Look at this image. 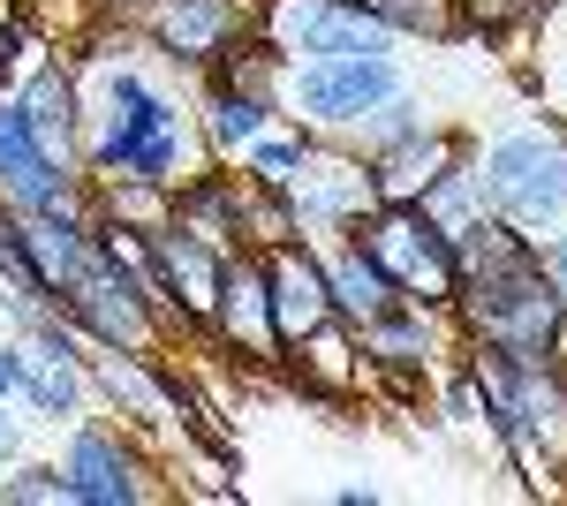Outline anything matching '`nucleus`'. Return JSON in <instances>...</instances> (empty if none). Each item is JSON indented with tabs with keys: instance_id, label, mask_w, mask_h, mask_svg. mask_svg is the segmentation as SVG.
Segmentation results:
<instances>
[{
	"instance_id": "1a4fd4ad",
	"label": "nucleus",
	"mask_w": 567,
	"mask_h": 506,
	"mask_svg": "<svg viewBox=\"0 0 567 506\" xmlns=\"http://www.w3.org/2000/svg\"><path fill=\"white\" fill-rule=\"evenodd\" d=\"M0 197L23 205V211H69L61 167L45 159V144L31 136L23 106H0Z\"/></svg>"
},
{
	"instance_id": "aec40b11",
	"label": "nucleus",
	"mask_w": 567,
	"mask_h": 506,
	"mask_svg": "<svg viewBox=\"0 0 567 506\" xmlns=\"http://www.w3.org/2000/svg\"><path fill=\"white\" fill-rule=\"evenodd\" d=\"M258 122H265V99H258V91L227 84L213 99V144H227V152H235V144H250V136H258Z\"/></svg>"
},
{
	"instance_id": "a878e982",
	"label": "nucleus",
	"mask_w": 567,
	"mask_h": 506,
	"mask_svg": "<svg viewBox=\"0 0 567 506\" xmlns=\"http://www.w3.org/2000/svg\"><path fill=\"white\" fill-rule=\"evenodd\" d=\"M545 280H553V296H560V310H567V235L545 250Z\"/></svg>"
},
{
	"instance_id": "20e7f679",
	"label": "nucleus",
	"mask_w": 567,
	"mask_h": 506,
	"mask_svg": "<svg viewBox=\"0 0 567 506\" xmlns=\"http://www.w3.org/2000/svg\"><path fill=\"white\" fill-rule=\"evenodd\" d=\"M484 189L507 227H545L567 211V144L560 136H499L484 159Z\"/></svg>"
},
{
	"instance_id": "c85d7f7f",
	"label": "nucleus",
	"mask_w": 567,
	"mask_h": 506,
	"mask_svg": "<svg viewBox=\"0 0 567 506\" xmlns=\"http://www.w3.org/2000/svg\"><path fill=\"white\" fill-rule=\"evenodd\" d=\"M0 61H8V39H0Z\"/></svg>"
},
{
	"instance_id": "f257e3e1",
	"label": "nucleus",
	"mask_w": 567,
	"mask_h": 506,
	"mask_svg": "<svg viewBox=\"0 0 567 506\" xmlns=\"http://www.w3.org/2000/svg\"><path fill=\"white\" fill-rule=\"evenodd\" d=\"M462 302L477 318V340L484 348H507V355H553L567 310L545 280V265L523 257V265H492V272H470L462 280Z\"/></svg>"
},
{
	"instance_id": "423d86ee",
	"label": "nucleus",
	"mask_w": 567,
	"mask_h": 506,
	"mask_svg": "<svg viewBox=\"0 0 567 506\" xmlns=\"http://www.w3.org/2000/svg\"><path fill=\"white\" fill-rule=\"evenodd\" d=\"M265 288H272V326L288 348H303L318 326H333V288H326V265L296 242H272L265 257Z\"/></svg>"
},
{
	"instance_id": "c756f323",
	"label": "nucleus",
	"mask_w": 567,
	"mask_h": 506,
	"mask_svg": "<svg viewBox=\"0 0 567 506\" xmlns=\"http://www.w3.org/2000/svg\"><path fill=\"white\" fill-rule=\"evenodd\" d=\"M560 144H567V136H560Z\"/></svg>"
},
{
	"instance_id": "393cba45",
	"label": "nucleus",
	"mask_w": 567,
	"mask_h": 506,
	"mask_svg": "<svg viewBox=\"0 0 567 506\" xmlns=\"http://www.w3.org/2000/svg\"><path fill=\"white\" fill-rule=\"evenodd\" d=\"M296 159H303V152H296V144H258V152H250V167H258L265 182H272V189H280V182H288V174H296Z\"/></svg>"
},
{
	"instance_id": "a211bd4d",
	"label": "nucleus",
	"mask_w": 567,
	"mask_h": 506,
	"mask_svg": "<svg viewBox=\"0 0 567 506\" xmlns=\"http://www.w3.org/2000/svg\"><path fill=\"white\" fill-rule=\"evenodd\" d=\"M99 385L130 409L136 423H167V385H152L144 371H136V355H122V348H106L99 355Z\"/></svg>"
},
{
	"instance_id": "9d476101",
	"label": "nucleus",
	"mask_w": 567,
	"mask_h": 506,
	"mask_svg": "<svg viewBox=\"0 0 567 506\" xmlns=\"http://www.w3.org/2000/svg\"><path fill=\"white\" fill-rule=\"evenodd\" d=\"M152 272H159V296H175L189 318H213L227 257H219L213 242H197L189 227H159V235H152Z\"/></svg>"
},
{
	"instance_id": "412c9836",
	"label": "nucleus",
	"mask_w": 567,
	"mask_h": 506,
	"mask_svg": "<svg viewBox=\"0 0 567 506\" xmlns=\"http://www.w3.org/2000/svg\"><path fill=\"white\" fill-rule=\"evenodd\" d=\"M355 8H371L386 31H432V39L454 31V8L446 0H355Z\"/></svg>"
},
{
	"instance_id": "4be33fe9",
	"label": "nucleus",
	"mask_w": 567,
	"mask_h": 506,
	"mask_svg": "<svg viewBox=\"0 0 567 506\" xmlns=\"http://www.w3.org/2000/svg\"><path fill=\"white\" fill-rule=\"evenodd\" d=\"M0 272H8V288L23 302L45 296V280H39V265H31V250H23V227H16V219H0Z\"/></svg>"
},
{
	"instance_id": "ddd939ff",
	"label": "nucleus",
	"mask_w": 567,
	"mask_h": 506,
	"mask_svg": "<svg viewBox=\"0 0 567 506\" xmlns=\"http://www.w3.org/2000/svg\"><path fill=\"white\" fill-rule=\"evenodd\" d=\"M446 167H454V144H446V136H409V144L379 152V167H371V197H379V205H416Z\"/></svg>"
},
{
	"instance_id": "f8f14e48",
	"label": "nucleus",
	"mask_w": 567,
	"mask_h": 506,
	"mask_svg": "<svg viewBox=\"0 0 567 506\" xmlns=\"http://www.w3.org/2000/svg\"><path fill=\"white\" fill-rule=\"evenodd\" d=\"M69 492L84 506H136L144 499V468H136L114 438L84 431V438L69 446Z\"/></svg>"
},
{
	"instance_id": "6ab92c4d",
	"label": "nucleus",
	"mask_w": 567,
	"mask_h": 506,
	"mask_svg": "<svg viewBox=\"0 0 567 506\" xmlns=\"http://www.w3.org/2000/svg\"><path fill=\"white\" fill-rule=\"evenodd\" d=\"M363 348H371L379 363H432V333H424V318H401V302L379 310V318L363 326Z\"/></svg>"
},
{
	"instance_id": "2eb2a0df",
	"label": "nucleus",
	"mask_w": 567,
	"mask_h": 506,
	"mask_svg": "<svg viewBox=\"0 0 567 506\" xmlns=\"http://www.w3.org/2000/svg\"><path fill=\"white\" fill-rule=\"evenodd\" d=\"M16 106H23L31 136L45 144V159L61 167V159H69V136H76V84H69L61 69H39V76H31V91H23Z\"/></svg>"
},
{
	"instance_id": "b1692460",
	"label": "nucleus",
	"mask_w": 567,
	"mask_h": 506,
	"mask_svg": "<svg viewBox=\"0 0 567 506\" xmlns=\"http://www.w3.org/2000/svg\"><path fill=\"white\" fill-rule=\"evenodd\" d=\"M0 499H45V506H61V499H76L69 492V468L53 476V468H23V476H8L0 484Z\"/></svg>"
},
{
	"instance_id": "f3484780",
	"label": "nucleus",
	"mask_w": 567,
	"mask_h": 506,
	"mask_svg": "<svg viewBox=\"0 0 567 506\" xmlns=\"http://www.w3.org/2000/svg\"><path fill=\"white\" fill-rule=\"evenodd\" d=\"M326 288H333V310H341V318H355V326H371L379 310H393V302H401V288H393V280L363 250L341 257V265L326 272Z\"/></svg>"
},
{
	"instance_id": "6e6552de",
	"label": "nucleus",
	"mask_w": 567,
	"mask_h": 506,
	"mask_svg": "<svg viewBox=\"0 0 567 506\" xmlns=\"http://www.w3.org/2000/svg\"><path fill=\"white\" fill-rule=\"evenodd\" d=\"M213 326L235 340L250 363H280V348H288V340H280V326H272V288H265V265H243V257H235V265L219 272Z\"/></svg>"
},
{
	"instance_id": "9b49d317",
	"label": "nucleus",
	"mask_w": 567,
	"mask_h": 506,
	"mask_svg": "<svg viewBox=\"0 0 567 506\" xmlns=\"http://www.w3.org/2000/svg\"><path fill=\"white\" fill-rule=\"evenodd\" d=\"M280 189H296L303 219H318V227L363 219V205H371V174H363V167H341V159H318V152H303V159H296V174H288Z\"/></svg>"
},
{
	"instance_id": "5701e85b",
	"label": "nucleus",
	"mask_w": 567,
	"mask_h": 506,
	"mask_svg": "<svg viewBox=\"0 0 567 506\" xmlns=\"http://www.w3.org/2000/svg\"><path fill=\"white\" fill-rule=\"evenodd\" d=\"M303 348H310V379H318V385H349L355 363H349V340L333 333V326H318V333H310Z\"/></svg>"
},
{
	"instance_id": "bb28decb",
	"label": "nucleus",
	"mask_w": 567,
	"mask_h": 506,
	"mask_svg": "<svg viewBox=\"0 0 567 506\" xmlns=\"http://www.w3.org/2000/svg\"><path fill=\"white\" fill-rule=\"evenodd\" d=\"M8 385H16V363H8V355H0V393H8Z\"/></svg>"
},
{
	"instance_id": "dca6fc26",
	"label": "nucleus",
	"mask_w": 567,
	"mask_h": 506,
	"mask_svg": "<svg viewBox=\"0 0 567 506\" xmlns=\"http://www.w3.org/2000/svg\"><path fill=\"white\" fill-rule=\"evenodd\" d=\"M219 39H227V8L219 0H167L159 8V45L175 61H213Z\"/></svg>"
},
{
	"instance_id": "39448f33",
	"label": "nucleus",
	"mask_w": 567,
	"mask_h": 506,
	"mask_svg": "<svg viewBox=\"0 0 567 506\" xmlns=\"http://www.w3.org/2000/svg\"><path fill=\"white\" fill-rule=\"evenodd\" d=\"M265 39L280 53H318V61H379L386 23L371 8H355V0H272Z\"/></svg>"
},
{
	"instance_id": "4468645a",
	"label": "nucleus",
	"mask_w": 567,
	"mask_h": 506,
	"mask_svg": "<svg viewBox=\"0 0 567 506\" xmlns=\"http://www.w3.org/2000/svg\"><path fill=\"white\" fill-rule=\"evenodd\" d=\"M8 363H16V385H23V393L39 401L45 416H61V409L76 401V363H69V340H61V333L23 340V348H16Z\"/></svg>"
},
{
	"instance_id": "7ed1b4c3",
	"label": "nucleus",
	"mask_w": 567,
	"mask_h": 506,
	"mask_svg": "<svg viewBox=\"0 0 567 506\" xmlns=\"http://www.w3.org/2000/svg\"><path fill=\"white\" fill-rule=\"evenodd\" d=\"M106 136L91 144L99 174H122V182H167L175 174V114L136 84V76H106Z\"/></svg>"
},
{
	"instance_id": "f03ea898",
	"label": "nucleus",
	"mask_w": 567,
	"mask_h": 506,
	"mask_svg": "<svg viewBox=\"0 0 567 506\" xmlns=\"http://www.w3.org/2000/svg\"><path fill=\"white\" fill-rule=\"evenodd\" d=\"M355 250L371 257L409 302H454V296H462L454 242H446L416 205H386L379 219H363V227H355Z\"/></svg>"
},
{
	"instance_id": "cd10ccee",
	"label": "nucleus",
	"mask_w": 567,
	"mask_h": 506,
	"mask_svg": "<svg viewBox=\"0 0 567 506\" xmlns=\"http://www.w3.org/2000/svg\"><path fill=\"white\" fill-rule=\"evenodd\" d=\"M8 446H16V431H8V423H0V454H8Z\"/></svg>"
},
{
	"instance_id": "0eeeda50",
	"label": "nucleus",
	"mask_w": 567,
	"mask_h": 506,
	"mask_svg": "<svg viewBox=\"0 0 567 506\" xmlns=\"http://www.w3.org/2000/svg\"><path fill=\"white\" fill-rule=\"evenodd\" d=\"M393 69L386 61H318L303 69V84H296V106L318 114V122H363V114H379L393 99Z\"/></svg>"
}]
</instances>
